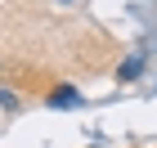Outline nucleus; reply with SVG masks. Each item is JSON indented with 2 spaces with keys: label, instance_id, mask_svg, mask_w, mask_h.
<instances>
[{
  "label": "nucleus",
  "instance_id": "nucleus-1",
  "mask_svg": "<svg viewBox=\"0 0 157 148\" xmlns=\"http://www.w3.org/2000/svg\"><path fill=\"white\" fill-rule=\"evenodd\" d=\"M76 103H81V90L76 85H59L49 94V108H76Z\"/></svg>",
  "mask_w": 157,
  "mask_h": 148
},
{
  "label": "nucleus",
  "instance_id": "nucleus-2",
  "mask_svg": "<svg viewBox=\"0 0 157 148\" xmlns=\"http://www.w3.org/2000/svg\"><path fill=\"white\" fill-rule=\"evenodd\" d=\"M139 72H144V54H130V59L121 63V81H135Z\"/></svg>",
  "mask_w": 157,
  "mask_h": 148
},
{
  "label": "nucleus",
  "instance_id": "nucleus-3",
  "mask_svg": "<svg viewBox=\"0 0 157 148\" xmlns=\"http://www.w3.org/2000/svg\"><path fill=\"white\" fill-rule=\"evenodd\" d=\"M63 5H72V0H63Z\"/></svg>",
  "mask_w": 157,
  "mask_h": 148
}]
</instances>
